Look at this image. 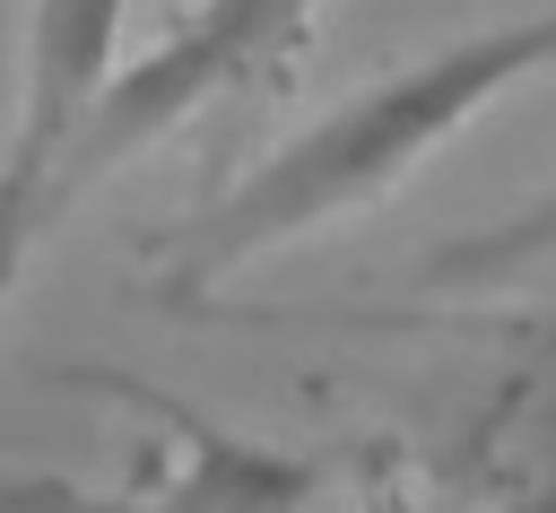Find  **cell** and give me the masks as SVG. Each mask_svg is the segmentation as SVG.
Here are the masks:
<instances>
[{
  "instance_id": "obj_4",
  "label": "cell",
  "mask_w": 556,
  "mask_h": 513,
  "mask_svg": "<svg viewBox=\"0 0 556 513\" xmlns=\"http://www.w3.org/2000/svg\"><path fill=\"white\" fill-rule=\"evenodd\" d=\"M547 252H556V191H547V200H530V209H521V217H504V226H478V235L443 243V252L426 261V287H478V278L530 270V261H547Z\"/></svg>"
},
{
  "instance_id": "obj_5",
  "label": "cell",
  "mask_w": 556,
  "mask_h": 513,
  "mask_svg": "<svg viewBox=\"0 0 556 513\" xmlns=\"http://www.w3.org/2000/svg\"><path fill=\"white\" fill-rule=\"evenodd\" d=\"M504 513H556V487H539V496H521V504H504Z\"/></svg>"
},
{
  "instance_id": "obj_1",
  "label": "cell",
  "mask_w": 556,
  "mask_h": 513,
  "mask_svg": "<svg viewBox=\"0 0 556 513\" xmlns=\"http://www.w3.org/2000/svg\"><path fill=\"white\" fill-rule=\"evenodd\" d=\"M556 70V0L469 26L452 43H434L408 70H382L374 87H356L348 104H330L313 130H295L287 148H269L252 174H235L208 209H191L182 226L156 235L165 287H217L235 270H252L261 252H287L339 217L382 209L434 148H452L495 96L530 87Z\"/></svg>"
},
{
  "instance_id": "obj_3",
  "label": "cell",
  "mask_w": 556,
  "mask_h": 513,
  "mask_svg": "<svg viewBox=\"0 0 556 513\" xmlns=\"http://www.w3.org/2000/svg\"><path fill=\"white\" fill-rule=\"evenodd\" d=\"M122 9H130V0H35V9H26L17 130H9V148H0V304H9L35 235L52 226V174H61L78 122L96 113V96H104V78H113Z\"/></svg>"
},
{
  "instance_id": "obj_2",
  "label": "cell",
  "mask_w": 556,
  "mask_h": 513,
  "mask_svg": "<svg viewBox=\"0 0 556 513\" xmlns=\"http://www.w3.org/2000/svg\"><path fill=\"white\" fill-rule=\"evenodd\" d=\"M313 9L321 0H191L139 61H113L96 113L78 122V139H70V157L52 174V217L78 191H96L122 157H139L174 122H191L208 96H235V87L287 70V52L313 35Z\"/></svg>"
}]
</instances>
